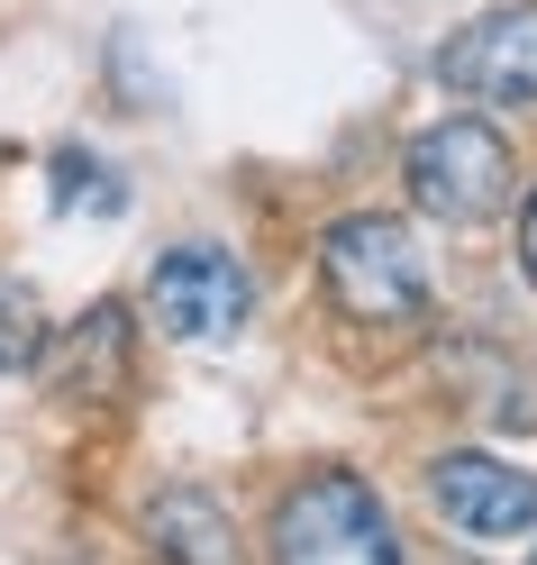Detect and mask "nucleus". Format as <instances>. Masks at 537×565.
Wrapping results in <instances>:
<instances>
[{
	"mask_svg": "<svg viewBox=\"0 0 537 565\" xmlns=\"http://www.w3.org/2000/svg\"><path fill=\"white\" fill-rule=\"evenodd\" d=\"M319 282L346 320L365 329H410L428 320V256L391 210H346L319 228Z\"/></svg>",
	"mask_w": 537,
	"mask_h": 565,
	"instance_id": "f257e3e1",
	"label": "nucleus"
},
{
	"mask_svg": "<svg viewBox=\"0 0 537 565\" xmlns=\"http://www.w3.org/2000/svg\"><path fill=\"white\" fill-rule=\"evenodd\" d=\"M273 565H401V529L365 475L319 466L273 511Z\"/></svg>",
	"mask_w": 537,
	"mask_h": 565,
	"instance_id": "f03ea898",
	"label": "nucleus"
},
{
	"mask_svg": "<svg viewBox=\"0 0 537 565\" xmlns=\"http://www.w3.org/2000/svg\"><path fill=\"white\" fill-rule=\"evenodd\" d=\"M401 183H410V201L428 210V220L474 228V220H492V210L511 201L519 164H511V137H501L492 119H464V110H455V119H438V128L410 137Z\"/></svg>",
	"mask_w": 537,
	"mask_h": 565,
	"instance_id": "7ed1b4c3",
	"label": "nucleus"
},
{
	"mask_svg": "<svg viewBox=\"0 0 537 565\" xmlns=\"http://www.w3.org/2000/svg\"><path fill=\"white\" fill-rule=\"evenodd\" d=\"M246 310H256V282H246L228 246H164L147 274V320L173 347H219V338H237Z\"/></svg>",
	"mask_w": 537,
	"mask_h": 565,
	"instance_id": "20e7f679",
	"label": "nucleus"
},
{
	"mask_svg": "<svg viewBox=\"0 0 537 565\" xmlns=\"http://www.w3.org/2000/svg\"><path fill=\"white\" fill-rule=\"evenodd\" d=\"M428 502H438V520L455 539L501 547V539H528L537 529V475L511 466V456H492V447H455V456L428 466Z\"/></svg>",
	"mask_w": 537,
	"mask_h": 565,
	"instance_id": "39448f33",
	"label": "nucleus"
},
{
	"mask_svg": "<svg viewBox=\"0 0 537 565\" xmlns=\"http://www.w3.org/2000/svg\"><path fill=\"white\" fill-rule=\"evenodd\" d=\"M438 83L455 100H492V110H537V10H483L438 46Z\"/></svg>",
	"mask_w": 537,
	"mask_h": 565,
	"instance_id": "423d86ee",
	"label": "nucleus"
},
{
	"mask_svg": "<svg viewBox=\"0 0 537 565\" xmlns=\"http://www.w3.org/2000/svg\"><path fill=\"white\" fill-rule=\"evenodd\" d=\"M147 547L164 565H237V529L201 483H173V492L147 502Z\"/></svg>",
	"mask_w": 537,
	"mask_h": 565,
	"instance_id": "0eeeda50",
	"label": "nucleus"
},
{
	"mask_svg": "<svg viewBox=\"0 0 537 565\" xmlns=\"http://www.w3.org/2000/svg\"><path fill=\"white\" fill-rule=\"evenodd\" d=\"M55 374H64V393H83V402H119L128 393V310L119 301L83 310L74 338H64V356H55Z\"/></svg>",
	"mask_w": 537,
	"mask_h": 565,
	"instance_id": "6e6552de",
	"label": "nucleus"
},
{
	"mask_svg": "<svg viewBox=\"0 0 537 565\" xmlns=\"http://www.w3.org/2000/svg\"><path fill=\"white\" fill-rule=\"evenodd\" d=\"M46 192H55V210H100V220H119L128 210V183H119V164H100V156H83V147H64L55 156V173H46Z\"/></svg>",
	"mask_w": 537,
	"mask_h": 565,
	"instance_id": "1a4fd4ad",
	"label": "nucleus"
},
{
	"mask_svg": "<svg viewBox=\"0 0 537 565\" xmlns=\"http://www.w3.org/2000/svg\"><path fill=\"white\" fill-rule=\"evenodd\" d=\"M46 356V329H37V310H28L10 282H0V374H28Z\"/></svg>",
	"mask_w": 537,
	"mask_h": 565,
	"instance_id": "9d476101",
	"label": "nucleus"
},
{
	"mask_svg": "<svg viewBox=\"0 0 537 565\" xmlns=\"http://www.w3.org/2000/svg\"><path fill=\"white\" fill-rule=\"evenodd\" d=\"M519 274L537 282V192H528V210H519Z\"/></svg>",
	"mask_w": 537,
	"mask_h": 565,
	"instance_id": "9b49d317",
	"label": "nucleus"
}]
</instances>
